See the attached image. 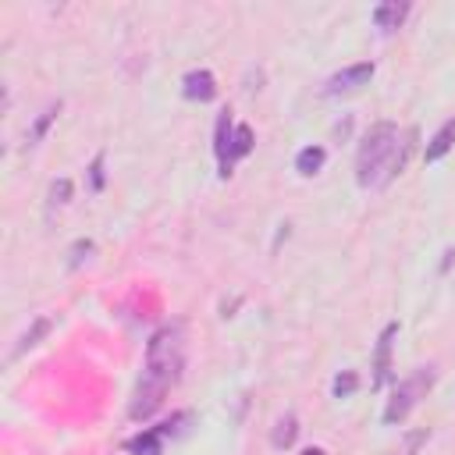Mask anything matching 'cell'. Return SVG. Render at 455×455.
I'll return each instance as SVG.
<instances>
[{"mask_svg":"<svg viewBox=\"0 0 455 455\" xmlns=\"http://www.w3.org/2000/svg\"><path fill=\"white\" fill-rule=\"evenodd\" d=\"M323 160H327V149H323V146H306V149H299V156H295V171H299L302 178H309V174H316V171L323 167Z\"/></svg>","mask_w":455,"mask_h":455,"instance_id":"8fae6325","label":"cell"},{"mask_svg":"<svg viewBox=\"0 0 455 455\" xmlns=\"http://www.w3.org/2000/svg\"><path fill=\"white\" fill-rule=\"evenodd\" d=\"M302 455H323V451H320V448H309V451H302Z\"/></svg>","mask_w":455,"mask_h":455,"instance_id":"44dd1931","label":"cell"},{"mask_svg":"<svg viewBox=\"0 0 455 455\" xmlns=\"http://www.w3.org/2000/svg\"><path fill=\"white\" fill-rule=\"evenodd\" d=\"M412 132L398 128L395 121H380L373 124L363 142H359V153H355V181L359 188H387L405 160H409V149H412Z\"/></svg>","mask_w":455,"mask_h":455,"instance_id":"7a4b0ae2","label":"cell"},{"mask_svg":"<svg viewBox=\"0 0 455 455\" xmlns=\"http://www.w3.org/2000/svg\"><path fill=\"white\" fill-rule=\"evenodd\" d=\"M373 78V64L363 60V64H348L341 71H334L327 82H323V96H345V92H355L363 85H370Z\"/></svg>","mask_w":455,"mask_h":455,"instance_id":"277c9868","label":"cell"},{"mask_svg":"<svg viewBox=\"0 0 455 455\" xmlns=\"http://www.w3.org/2000/svg\"><path fill=\"white\" fill-rule=\"evenodd\" d=\"M430 384H434V370H430V366H419L416 373H409V377L395 387L391 402L384 405V423H402V419L416 409V402L430 391Z\"/></svg>","mask_w":455,"mask_h":455,"instance_id":"3957f363","label":"cell"},{"mask_svg":"<svg viewBox=\"0 0 455 455\" xmlns=\"http://www.w3.org/2000/svg\"><path fill=\"white\" fill-rule=\"evenodd\" d=\"M252 149V128L249 124H235V139H231V167L235 160H242Z\"/></svg>","mask_w":455,"mask_h":455,"instance_id":"4fadbf2b","label":"cell"},{"mask_svg":"<svg viewBox=\"0 0 455 455\" xmlns=\"http://www.w3.org/2000/svg\"><path fill=\"white\" fill-rule=\"evenodd\" d=\"M68 196H71V181H68V178L53 181V188H50V203H46V217H53V210H60V206L68 203Z\"/></svg>","mask_w":455,"mask_h":455,"instance_id":"9a60e30c","label":"cell"},{"mask_svg":"<svg viewBox=\"0 0 455 455\" xmlns=\"http://www.w3.org/2000/svg\"><path fill=\"white\" fill-rule=\"evenodd\" d=\"M451 146H455V117H451V121H444V124L434 132V139L427 142V164H437Z\"/></svg>","mask_w":455,"mask_h":455,"instance_id":"9c48e42d","label":"cell"},{"mask_svg":"<svg viewBox=\"0 0 455 455\" xmlns=\"http://www.w3.org/2000/svg\"><path fill=\"white\" fill-rule=\"evenodd\" d=\"M181 92H185V100H199V103H206V100L217 96V78H213L206 68L188 71V75L181 78Z\"/></svg>","mask_w":455,"mask_h":455,"instance_id":"5b68a950","label":"cell"},{"mask_svg":"<svg viewBox=\"0 0 455 455\" xmlns=\"http://www.w3.org/2000/svg\"><path fill=\"white\" fill-rule=\"evenodd\" d=\"M405 14H409V4H398V0L377 4V7H373V25H377L380 32H395V28L405 21Z\"/></svg>","mask_w":455,"mask_h":455,"instance_id":"ba28073f","label":"cell"},{"mask_svg":"<svg viewBox=\"0 0 455 455\" xmlns=\"http://www.w3.org/2000/svg\"><path fill=\"white\" fill-rule=\"evenodd\" d=\"M82 252H92V242L85 238V242H75V249H71V259H68V267H78L82 263Z\"/></svg>","mask_w":455,"mask_h":455,"instance_id":"ffe728a7","label":"cell"},{"mask_svg":"<svg viewBox=\"0 0 455 455\" xmlns=\"http://www.w3.org/2000/svg\"><path fill=\"white\" fill-rule=\"evenodd\" d=\"M355 387H359V377H355L352 370H345V373L334 377V395H338V398H348Z\"/></svg>","mask_w":455,"mask_h":455,"instance_id":"e0dca14e","label":"cell"},{"mask_svg":"<svg viewBox=\"0 0 455 455\" xmlns=\"http://www.w3.org/2000/svg\"><path fill=\"white\" fill-rule=\"evenodd\" d=\"M295 430H299V427H295V416H284V419H277V427H274V437H270V441H274V448H288V444L295 441Z\"/></svg>","mask_w":455,"mask_h":455,"instance_id":"5bb4252c","label":"cell"},{"mask_svg":"<svg viewBox=\"0 0 455 455\" xmlns=\"http://www.w3.org/2000/svg\"><path fill=\"white\" fill-rule=\"evenodd\" d=\"M231 139H235V124H231V114L224 110L220 121H217V142H213V153H217V164H220L224 178L231 174Z\"/></svg>","mask_w":455,"mask_h":455,"instance_id":"8992f818","label":"cell"},{"mask_svg":"<svg viewBox=\"0 0 455 455\" xmlns=\"http://www.w3.org/2000/svg\"><path fill=\"white\" fill-rule=\"evenodd\" d=\"M181 366H185V331H181V323H167L146 341L142 380H139L132 409H128L132 419H149L164 405L171 384H178V377H181Z\"/></svg>","mask_w":455,"mask_h":455,"instance_id":"6da1fadb","label":"cell"},{"mask_svg":"<svg viewBox=\"0 0 455 455\" xmlns=\"http://www.w3.org/2000/svg\"><path fill=\"white\" fill-rule=\"evenodd\" d=\"M60 114V103H50L36 121H32V128H28V146H36V142H43V135H46V128L53 124V117Z\"/></svg>","mask_w":455,"mask_h":455,"instance_id":"7c38bea8","label":"cell"},{"mask_svg":"<svg viewBox=\"0 0 455 455\" xmlns=\"http://www.w3.org/2000/svg\"><path fill=\"white\" fill-rule=\"evenodd\" d=\"M427 437H430V430H412V434H405V441H402V448H395V455H416Z\"/></svg>","mask_w":455,"mask_h":455,"instance_id":"ac0fdd59","label":"cell"},{"mask_svg":"<svg viewBox=\"0 0 455 455\" xmlns=\"http://www.w3.org/2000/svg\"><path fill=\"white\" fill-rule=\"evenodd\" d=\"M160 434H164V430H146L142 437L132 441V451H139V455H156V448H160Z\"/></svg>","mask_w":455,"mask_h":455,"instance_id":"2e32d148","label":"cell"},{"mask_svg":"<svg viewBox=\"0 0 455 455\" xmlns=\"http://www.w3.org/2000/svg\"><path fill=\"white\" fill-rule=\"evenodd\" d=\"M398 334V323H387L380 341H377V359H373V384L380 387L387 380V370H391V338Z\"/></svg>","mask_w":455,"mask_h":455,"instance_id":"52a82bcc","label":"cell"},{"mask_svg":"<svg viewBox=\"0 0 455 455\" xmlns=\"http://www.w3.org/2000/svg\"><path fill=\"white\" fill-rule=\"evenodd\" d=\"M50 327H53V320H50V316H36V320H32V327H28V331L21 334V341L14 345L11 359H18V355H21V352H28L32 345H39V341H43V338L50 334Z\"/></svg>","mask_w":455,"mask_h":455,"instance_id":"30bf717a","label":"cell"},{"mask_svg":"<svg viewBox=\"0 0 455 455\" xmlns=\"http://www.w3.org/2000/svg\"><path fill=\"white\" fill-rule=\"evenodd\" d=\"M89 178H92V192H100V188H103V153L92 160V167H89Z\"/></svg>","mask_w":455,"mask_h":455,"instance_id":"d6986e66","label":"cell"}]
</instances>
